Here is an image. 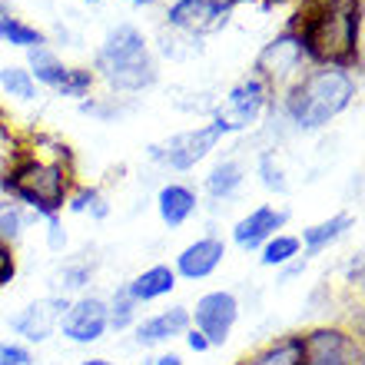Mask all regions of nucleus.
Here are the masks:
<instances>
[{
  "label": "nucleus",
  "mask_w": 365,
  "mask_h": 365,
  "mask_svg": "<svg viewBox=\"0 0 365 365\" xmlns=\"http://www.w3.org/2000/svg\"><path fill=\"white\" fill-rule=\"evenodd\" d=\"M306 342L302 365H365V349L359 336H349L342 329H312Z\"/></svg>",
  "instance_id": "39448f33"
},
{
  "label": "nucleus",
  "mask_w": 365,
  "mask_h": 365,
  "mask_svg": "<svg viewBox=\"0 0 365 365\" xmlns=\"http://www.w3.org/2000/svg\"><path fill=\"white\" fill-rule=\"evenodd\" d=\"M156 206H160V220H163L170 230H176V226H182V222L196 212V192H192L190 186H182V182H170V186L160 190Z\"/></svg>",
  "instance_id": "dca6fc26"
},
{
  "label": "nucleus",
  "mask_w": 365,
  "mask_h": 365,
  "mask_svg": "<svg viewBox=\"0 0 365 365\" xmlns=\"http://www.w3.org/2000/svg\"><path fill=\"white\" fill-rule=\"evenodd\" d=\"M289 220L286 210H276V206H256L250 216H242L232 230V240L240 250H259L266 240L276 236V230H282Z\"/></svg>",
  "instance_id": "9b49d317"
},
{
  "label": "nucleus",
  "mask_w": 365,
  "mask_h": 365,
  "mask_svg": "<svg viewBox=\"0 0 365 365\" xmlns=\"http://www.w3.org/2000/svg\"><path fill=\"white\" fill-rule=\"evenodd\" d=\"M47 242H50V250L60 252L63 246H67V232H63V226H60L57 216H47Z\"/></svg>",
  "instance_id": "473e14b6"
},
{
  "label": "nucleus",
  "mask_w": 365,
  "mask_h": 365,
  "mask_svg": "<svg viewBox=\"0 0 365 365\" xmlns=\"http://www.w3.org/2000/svg\"><path fill=\"white\" fill-rule=\"evenodd\" d=\"M130 4H153V0H130Z\"/></svg>",
  "instance_id": "ea45409f"
},
{
  "label": "nucleus",
  "mask_w": 365,
  "mask_h": 365,
  "mask_svg": "<svg viewBox=\"0 0 365 365\" xmlns=\"http://www.w3.org/2000/svg\"><path fill=\"white\" fill-rule=\"evenodd\" d=\"M87 4H100V0H87Z\"/></svg>",
  "instance_id": "a19ab883"
},
{
  "label": "nucleus",
  "mask_w": 365,
  "mask_h": 365,
  "mask_svg": "<svg viewBox=\"0 0 365 365\" xmlns=\"http://www.w3.org/2000/svg\"><path fill=\"white\" fill-rule=\"evenodd\" d=\"M186 329H190V309L173 306V309H166V312H160V316L146 319L143 326H136V342L143 349H150V346H160V342H170V339L182 336Z\"/></svg>",
  "instance_id": "2eb2a0df"
},
{
  "label": "nucleus",
  "mask_w": 365,
  "mask_h": 365,
  "mask_svg": "<svg viewBox=\"0 0 365 365\" xmlns=\"http://www.w3.org/2000/svg\"><path fill=\"white\" fill-rule=\"evenodd\" d=\"M302 40H299V34H282V37H276L272 43H266L259 53V60H256V70H259V77H272V80H282L289 77L292 70H299V63H302Z\"/></svg>",
  "instance_id": "ddd939ff"
},
{
  "label": "nucleus",
  "mask_w": 365,
  "mask_h": 365,
  "mask_svg": "<svg viewBox=\"0 0 365 365\" xmlns=\"http://www.w3.org/2000/svg\"><path fill=\"white\" fill-rule=\"evenodd\" d=\"M302 359H306L302 336H282L269 346H262L259 352L246 356L240 365H302Z\"/></svg>",
  "instance_id": "a211bd4d"
},
{
  "label": "nucleus",
  "mask_w": 365,
  "mask_h": 365,
  "mask_svg": "<svg viewBox=\"0 0 365 365\" xmlns=\"http://www.w3.org/2000/svg\"><path fill=\"white\" fill-rule=\"evenodd\" d=\"M106 316H110V326H113V329H126V326H133V319H136V302L130 299L126 286L120 289V292L113 296V302L106 306Z\"/></svg>",
  "instance_id": "bb28decb"
},
{
  "label": "nucleus",
  "mask_w": 365,
  "mask_h": 365,
  "mask_svg": "<svg viewBox=\"0 0 365 365\" xmlns=\"http://www.w3.org/2000/svg\"><path fill=\"white\" fill-rule=\"evenodd\" d=\"M302 50L319 63L346 67L356 57L359 30H362V4L359 0H312L302 14Z\"/></svg>",
  "instance_id": "f257e3e1"
},
{
  "label": "nucleus",
  "mask_w": 365,
  "mask_h": 365,
  "mask_svg": "<svg viewBox=\"0 0 365 365\" xmlns=\"http://www.w3.org/2000/svg\"><path fill=\"white\" fill-rule=\"evenodd\" d=\"M0 37L10 40V43H17V47H43V34L34 27H27V24H20V20H14L7 14V17L0 20Z\"/></svg>",
  "instance_id": "b1692460"
},
{
  "label": "nucleus",
  "mask_w": 365,
  "mask_h": 365,
  "mask_svg": "<svg viewBox=\"0 0 365 365\" xmlns=\"http://www.w3.org/2000/svg\"><path fill=\"white\" fill-rule=\"evenodd\" d=\"M70 210L73 212H93L96 220H103L106 216V202H103V196H100V192L96 190H80L77 196H73V202H70Z\"/></svg>",
  "instance_id": "c85d7f7f"
},
{
  "label": "nucleus",
  "mask_w": 365,
  "mask_h": 365,
  "mask_svg": "<svg viewBox=\"0 0 365 365\" xmlns=\"http://www.w3.org/2000/svg\"><path fill=\"white\" fill-rule=\"evenodd\" d=\"M182 336H186V346L192 349V352H206V349H210V342H206V336H202V332H196V329H186V332H182Z\"/></svg>",
  "instance_id": "f704fd0d"
},
{
  "label": "nucleus",
  "mask_w": 365,
  "mask_h": 365,
  "mask_svg": "<svg viewBox=\"0 0 365 365\" xmlns=\"http://www.w3.org/2000/svg\"><path fill=\"white\" fill-rule=\"evenodd\" d=\"M63 339H70L73 346H90L100 342L103 332L110 329V316H106V302L96 296H83L77 302H70L63 319H60Z\"/></svg>",
  "instance_id": "0eeeda50"
},
{
  "label": "nucleus",
  "mask_w": 365,
  "mask_h": 365,
  "mask_svg": "<svg viewBox=\"0 0 365 365\" xmlns=\"http://www.w3.org/2000/svg\"><path fill=\"white\" fill-rule=\"evenodd\" d=\"M352 226V220H349L346 212H339V216H332V220L326 222H316V226H309V230H302V246H306V256H316V252H322L329 246V242H336L342 232Z\"/></svg>",
  "instance_id": "aec40b11"
},
{
  "label": "nucleus",
  "mask_w": 365,
  "mask_h": 365,
  "mask_svg": "<svg viewBox=\"0 0 365 365\" xmlns=\"http://www.w3.org/2000/svg\"><path fill=\"white\" fill-rule=\"evenodd\" d=\"M14 269H17V266H14V256H10V250L0 242V286L14 279Z\"/></svg>",
  "instance_id": "72a5a7b5"
},
{
  "label": "nucleus",
  "mask_w": 365,
  "mask_h": 365,
  "mask_svg": "<svg viewBox=\"0 0 365 365\" xmlns=\"http://www.w3.org/2000/svg\"><path fill=\"white\" fill-rule=\"evenodd\" d=\"M4 17H7V7H4V4H0V20H4Z\"/></svg>",
  "instance_id": "58836bf2"
},
{
  "label": "nucleus",
  "mask_w": 365,
  "mask_h": 365,
  "mask_svg": "<svg viewBox=\"0 0 365 365\" xmlns=\"http://www.w3.org/2000/svg\"><path fill=\"white\" fill-rule=\"evenodd\" d=\"M30 77H37L40 83H47V87H60V80L67 77V67H63L50 50L34 47L30 50Z\"/></svg>",
  "instance_id": "4be33fe9"
},
{
  "label": "nucleus",
  "mask_w": 365,
  "mask_h": 365,
  "mask_svg": "<svg viewBox=\"0 0 365 365\" xmlns=\"http://www.w3.org/2000/svg\"><path fill=\"white\" fill-rule=\"evenodd\" d=\"M4 186L17 200L34 206L40 216H57V210L70 196V176L63 163H43V160H24L20 166H14Z\"/></svg>",
  "instance_id": "7ed1b4c3"
},
{
  "label": "nucleus",
  "mask_w": 365,
  "mask_h": 365,
  "mask_svg": "<svg viewBox=\"0 0 365 365\" xmlns=\"http://www.w3.org/2000/svg\"><path fill=\"white\" fill-rule=\"evenodd\" d=\"M136 53H146L143 34L136 27H130V24H120L116 30L106 34V43L96 60H123V57H136Z\"/></svg>",
  "instance_id": "6ab92c4d"
},
{
  "label": "nucleus",
  "mask_w": 365,
  "mask_h": 365,
  "mask_svg": "<svg viewBox=\"0 0 365 365\" xmlns=\"http://www.w3.org/2000/svg\"><path fill=\"white\" fill-rule=\"evenodd\" d=\"M236 319H240V302H236V296L226 292V289H216V292H206V296L196 299L190 326L196 329V332H202L212 349V346H222V342L230 339Z\"/></svg>",
  "instance_id": "20e7f679"
},
{
  "label": "nucleus",
  "mask_w": 365,
  "mask_h": 365,
  "mask_svg": "<svg viewBox=\"0 0 365 365\" xmlns=\"http://www.w3.org/2000/svg\"><path fill=\"white\" fill-rule=\"evenodd\" d=\"M67 306H70L67 296H47V299H40V302H30L20 316L10 319V326L27 342H47L53 336L57 322L63 319V312H67Z\"/></svg>",
  "instance_id": "1a4fd4ad"
},
{
  "label": "nucleus",
  "mask_w": 365,
  "mask_h": 365,
  "mask_svg": "<svg viewBox=\"0 0 365 365\" xmlns=\"http://www.w3.org/2000/svg\"><path fill=\"white\" fill-rule=\"evenodd\" d=\"M259 173H262V182H266V190H276V192H286V190H289L286 176H282V170L276 166V160H272V156H262Z\"/></svg>",
  "instance_id": "7c9ffc66"
},
{
  "label": "nucleus",
  "mask_w": 365,
  "mask_h": 365,
  "mask_svg": "<svg viewBox=\"0 0 365 365\" xmlns=\"http://www.w3.org/2000/svg\"><path fill=\"white\" fill-rule=\"evenodd\" d=\"M349 279H352V282L362 279V252H356V259H352V266H349Z\"/></svg>",
  "instance_id": "c9c22d12"
},
{
  "label": "nucleus",
  "mask_w": 365,
  "mask_h": 365,
  "mask_svg": "<svg viewBox=\"0 0 365 365\" xmlns=\"http://www.w3.org/2000/svg\"><path fill=\"white\" fill-rule=\"evenodd\" d=\"M173 289H176V272L170 266H150L133 282H126V292H130V299H133L136 306L140 302H153L160 296H170Z\"/></svg>",
  "instance_id": "f3484780"
},
{
  "label": "nucleus",
  "mask_w": 365,
  "mask_h": 365,
  "mask_svg": "<svg viewBox=\"0 0 365 365\" xmlns=\"http://www.w3.org/2000/svg\"><path fill=\"white\" fill-rule=\"evenodd\" d=\"M153 365H186L176 352H166V356H160V359H153Z\"/></svg>",
  "instance_id": "e433bc0d"
},
{
  "label": "nucleus",
  "mask_w": 365,
  "mask_h": 365,
  "mask_svg": "<svg viewBox=\"0 0 365 365\" xmlns=\"http://www.w3.org/2000/svg\"><path fill=\"white\" fill-rule=\"evenodd\" d=\"M34 356L30 349L17 346V342H0V365H30Z\"/></svg>",
  "instance_id": "2f4dec72"
},
{
  "label": "nucleus",
  "mask_w": 365,
  "mask_h": 365,
  "mask_svg": "<svg viewBox=\"0 0 365 365\" xmlns=\"http://www.w3.org/2000/svg\"><path fill=\"white\" fill-rule=\"evenodd\" d=\"M262 103H266V80L262 77H246L242 83L230 90V96L222 100V106L216 110V126L222 133L230 130H246L250 123H256Z\"/></svg>",
  "instance_id": "423d86ee"
},
{
  "label": "nucleus",
  "mask_w": 365,
  "mask_h": 365,
  "mask_svg": "<svg viewBox=\"0 0 365 365\" xmlns=\"http://www.w3.org/2000/svg\"><path fill=\"white\" fill-rule=\"evenodd\" d=\"M80 365H113V362H110V359H83Z\"/></svg>",
  "instance_id": "4c0bfd02"
},
{
  "label": "nucleus",
  "mask_w": 365,
  "mask_h": 365,
  "mask_svg": "<svg viewBox=\"0 0 365 365\" xmlns=\"http://www.w3.org/2000/svg\"><path fill=\"white\" fill-rule=\"evenodd\" d=\"M232 0H176L170 10V24L190 34H210L226 24Z\"/></svg>",
  "instance_id": "9d476101"
},
{
  "label": "nucleus",
  "mask_w": 365,
  "mask_h": 365,
  "mask_svg": "<svg viewBox=\"0 0 365 365\" xmlns=\"http://www.w3.org/2000/svg\"><path fill=\"white\" fill-rule=\"evenodd\" d=\"M220 136H222V130L216 123L200 126V130H186V133H176L166 146H153V156L163 160L166 166H173V170H190L210 150H216Z\"/></svg>",
  "instance_id": "6e6552de"
},
{
  "label": "nucleus",
  "mask_w": 365,
  "mask_h": 365,
  "mask_svg": "<svg viewBox=\"0 0 365 365\" xmlns=\"http://www.w3.org/2000/svg\"><path fill=\"white\" fill-rule=\"evenodd\" d=\"M352 93H356V83H352L346 70L339 67L316 70V73H309L302 83L289 90L286 113L302 130H319V126H326L332 116H339L352 103Z\"/></svg>",
  "instance_id": "f03ea898"
},
{
  "label": "nucleus",
  "mask_w": 365,
  "mask_h": 365,
  "mask_svg": "<svg viewBox=\"0 0 365 365\" xmlns=\"http://www.w3.org/2000/svg\"><path fill=\"white\" fill-rule=\"evenodd\" d=\"M299 250H302V242L296 236L276 232L272 240L262 242V266H289L299 256Z\"/></svg>",
  "instance_id": "5701e85b"
},
{
  "label": "nucleus",
  "mask_w": 365,
  "mask_h": 365,
  "mask_svg": "<svg viewBox=\"0 0 365 365\" xmlns=\"http://www.w3.org/2000/svg\"><path fill=\"white\" fill-rule=\"evenodd\" d=\"M0 87L7 90L10 96H20V100H34V77H30V70L24 67H4L0 70Z\"/></svg>",
  "instance_id": "393cba45"
},
{
  "label": "nucleus",
  "mask_w": 365,
  "mask_h": 365,
  "mask_svg": "<svg viewBox=\"0 0 365 365\" xmlns=\"http://www.w3.org/2000/svg\"><path fill=\"white\" fill-rule=\"evenodd\" d=\"M222 256H226V242L216 240V236H202V240L190 242V246L176 256L173 272H180L182 279H192V282H196V279H206L220 269Z\"/></svg>",
  "instance_id": "f8f14e48"
},
{
  "label": "nucleus",
  "mask_w": 365,
  "mask_h": 365,
  "mask_svg": "<svg viewBox=\"0 0 365 365\" xmlns=\"http://www.w3.org/2000/svg\"><path fill=\"white\" fill-rule=\"evenodd\" d=\"M90 83H93V73L90 70H67V77L60 80V93L63 96H83L90 90Z\"/></svg>",
  "instance_id": "c756f323"
},
{
  "label": "nucleus",
  "mask_w": 365,
  "mask_h": 365,
  "mask_svg": "<svg viewBox=\"0 0 365 365\" xmlns=\"http://www.w3.org/2000/svg\"><path fill=\"white\" fill-rule=\"evenodd\" d=\"M24 226H27V216H24V210H20L17 202H4V206H0V242L7 246V242L20 240Z\"/></svg>",
  "instance_id": "a878e982"
},
{
  "label": "nucleus",
  "mask_w": 365,
  "mask_h": 365,
  "mask_svg": "<svg viewBox=\"0 0 365 365\" xmlns=\"http://www.w3.org/2000/svg\"><path fill=\"white\" fill-rule=\"evenodd\" d=\"M96 67L103 70V77L116 90H143L156 80V67L150 53H136V57L123 60H96Z\"/></svg>",
  "instance_id": "4468645a"
},
{
  "label": "nucleus",
  "mask_w": 365,
  "mask_h": 365,
  "mask_svg": "<svg viewBox=\"0 0 365 365\" xmlns=\"http://www.w3.org/2000/svg\"><path fill=\"white\" fill-rule=\"evenodd\" d=\"M90 282V266L87 262H70V266H63L57 276V296H67V292H77V289H83Z\"/></svg>",
  "instance_id": "cd10ccee"
},
{
  "label": "nucleus",
  "mask_w": 365,
  "mask_h": 365,
  "mask_svg": "<svg viewBox=\"0 0 365 365\" xmlns=\"http://www.w3.org/2000/svg\"><path fill=\"white\" fill-rule=\"evenodd\" d=\"M242 182V166L236 163V160H222L220 166H212V173L206 176V190H210V196H216V200H226V196H232V192L240 190Z\"/></svg>",
  "instance_id": "412c9836"
}]
</instances>
